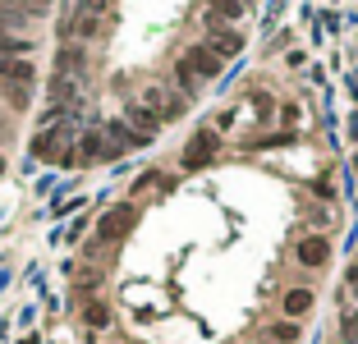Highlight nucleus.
Returning a JSON list of instances; mask_svg holds the SVG:
<instances>
[{"instance_id":"nucleus-1","label":"nucleus","mask_w":358,"mask_h":344,"mask_svg":"<svg viewBox=\"0 0 358 344\" xmlns=\"http://www.w3.org/2000/svg\"><path fill=\"white\" fill-rule=\"evenodd\" d=\"M133 221H138V211L129 207V202H125V207H110L106 216L97 221V234H101L106 243H115V239H125L129 230H133Z\"/></svg>"},{"instance_id":"nucleus-2","label":"nucleus","mask_w":358,"mask_h":344,"mask_svg":"<svg viewBox=\"0 0 358 344\" xmlns=\"http://www.w3.org/2000/svg\"><path fill=\"white\" fill-rule=\"evenodd\" d=\"M142 106H147V110H152L161 124H166V120H179V115H184V101H179L170 88H147V92H142Z\"/></svg>"},{"instance_id":"nucleus-3","label":"nucleus","mask_w":358,"mask_h":344,"mask_svg":"<svg viewBox=\"0 0 358 344\" xmlns=\"http://www.w3.org/2000/svg\"><path fill=\"white\" fill-rule=\"evenodd\" d=\"M0 83H10V88H32V83H37V69H32V60H23V56H0Z\"/></svg>"},{"instance_id":"nucleus-4","label":"nucleus","mask_w":358,"mask_h":344,"mask_svg":"<svg viewBox=\"0 0 358 344\" xmlns=\"http://www.w3.org/2000/svg\"><path fill=\"white\" fill-rule=\"evenodd\" d=\"M212 156H216V134H212V129H203V134L188 138V147H184V170H203Z\"/></svg>"},{"instance_id":"nucleus-5","label":"nucleus","mask_w":358,"mask_h":344,"mask_svg":"<svg viewBox=\"0 0 358 344\" xmlns=\"http://www.w3.org/2000/svg\"><path fill=\"white\" fill-rule=\"evenodd\" d=\"M207 46L216 51L220 60H230V56H239V51H244V37H239L234 28H225V23L212 14V42H207Z\"/></svg>"},{"instance_id":"nucleus-6","label":"nucleus","mask_w":358,"mask_h":344,"mask_svg":"<svg viewBox=\"0 0 358 344\" xmlns=\"http://www.w3.org/2000/svg\"><path fill=\"white\" fill-rule=\"evenodd\" d=\"M101 143H106V156H125L129 147H138V138H133V129H129L125 120H106Z\"/></svg>"},{"instance_id":"nucleus-7","label":"nucleus","mask_w":358,"mask_h":344,"mask_svg":"<svg viewBox=\"0 0 358 344\" xmlns=\"http://www.w3.org/2000/svg\"><path fill=\"white\" fill-rule=\"evenodd\" d=\"M184 64H188L193 78H216L220 74V56L212 51V46H193V51L184 56Z\"/></svg>"},{"instance_id":"nucleus-8","label":"nucleus","mask_w":358,"mask_h":344,"mask_svg":"<svg viewBox=\"0 0 358 344\" xmlns=\"http://www.w3.org/2000/svg\"><path fill=\"white\" fill-rule=\"evenodd\" d=\"M125 124L133 129V138H138V143H152V138H156V129H161V120H156L147 106H129Z\"/></svg>"},{"instance_id":"nucleus-9","label":"nucleus","mask_w":358,"mask_h":344,"mask_svg":"<svg viewBox=\"0 0 358 344\" xmlns=\"http://www.w3.org/2000/svg\"><path fill=\"white\" fill-rule=\"evenodd\" d=\"M327 257H331V243L322 239V234H308V239L298 243V262H303V267H322Z\"/></svg>"},{"instance_id":"nucleus-10","label":"nucleus","mask_w":358,"mask_h":344,"mask_svg":"<svg viewBox=\"0 0 358 344\" xmlns=\"http://www.w3.org/2000/svg\"><path fill=\"white\" fill-rule=\"evenodd\" d=\"M28 23H32V14L23 5H5V10H0V32H23Z\"/></svg>"},{"instance_id":"nucleus-11","label":"nucleus","mask_w":358,"mask_h":344,"mask_svg":"<svg viewBox=\"0 0 358 344\" xmlns=\"http://www.w3.org/2000/svg\"><path fill=\"white\" fill-rule=\"evenodd\" d=\"M51 101L60 106V110H64V106H74V101H78V83H74L69 74H60L55 83H51Z\"/></svg>"},{"instance_id":"nucleus-12","label":"nucleus","mask_w":358,"mask_h":344,"mask_svg":"<svg viewBox=\"0 0 358 344\" xmlns=\"http://www.w3.org/2000/svg\"><path fill=\"white\" fill-rule=\"evenodd\" d=\"M294 340H298L294 321H276V326H266V330H262V344H294Z\"/></svg>"},{"instance_id":"nucleus-13","label":"nucleus","mask_w":358,"mask_h":344,"mask_svg":"<svg viewBox=\"0 0 358 344\" xmlns=\"http://www.w3.org/2000/svg\"><path fill=\"white\" fill-rule=\"evenodd\" d=\"M55 64H60V74H83V51H78V46H64L60 56H55Z\"/></svg>"},{"instance_id":"nucleus-14","label":"nucleus","mask_w":358,"mask_h":344,"mask_svg":"<svg viewBox=\"0 0 358 344\" xmlns=\"http://www.w3.org/2000/svg\"><path fill=\"white\" fill-rule=\"evenodd\" d=\"M312 308V294L308 289H290V294H285V317H303Z\"/></svg>"},{"instance_id":"nucleus-15","label":"nucleus","mask_w":358,"mask_h":344,"mask_svg":"<svg viewBox=\"0 0 358 344\" xmlns=\"http://www.w3.org/2000/svg\"><path fill=\"white\" fill-rule=\"evenodd\" d=\"M32 37H14V32H0V56H28Z\"/></svg>"},{"instance_id":"nucleus-16","label":"nucleus","mask_w":358,"mask_h":344,"mask_svg":"<svg viewBox=\"0 0 358 344\" xmlns=\"http://www.w3.org/2000/svg\"><path fill=\"white\" fill-rule=\"evenodd\" d=\"M78 156H83V161L106 156V143H101V134H83V143H78Z\"/></svg>"},{"instance_id":"nucleus-17","label":"nucleus","mask_w":358,"mask_h":344,"mask_svg":"<svg viewBox=\"0 0 358 344\" xmlns=\"http://www.w3.org/2000/svg\"><path fill=\"white\" fill-rule=\"evenodd\" d=\"M212 14H216L220 23H230V19L244 14V0H212Z\"/></svg>"},{"instance_id":"nucleus-18","label":"nucleus","mask_w":358,"mask_h":344,"mask_svg":"<svg viewBox=\"0 0 358 344\" xmlns=\"http://www.w3.org/2000/svg\"><path fill=\"white\" fill-rule=\"evenodd\" d=\"M110 321V308L106 303H92V308H88V326H106Z\"/></svg>"},{"instance_id":"nucleus-19","label":"nucleus","mask_w":358,"mask_h":344,"mask_svg":"<svg viewBox=\"0 0 358 344\" xmlns=\"http://www.w3.org/2000/svg\"><path fill=\"white\" fill-rule=\"evenodd\" d=\"M18 5H23V10H28V14H37V10H51V5H55V0H18Z\"/></svg>"},{"instance_id":"nucleus-20","label":"nucleus","mask_w":358,"mask_h":344,"mask_svg":"<svg viewBox=\"0 0 358 344\" xmlns=\"http://www.w3.org/2000/svg\"><path fill=\"white\" fill-rule=\"evenodd\" d=\"M349 88H354V97H358V74H354V78H349Z\"/></svg>"},{"instance_id":"nucleus-21","label":"nucleus","mask_w":358,"mask_h":344,"mask_svg":"<svg viewBox=\"0 0 358 344\" xmlns=\"http://www.w3.org/2000/svg\"><path fill=\"white\" fill-rule=\"evenodd\" d=\"M18 344H37V335H32V340H18Z\"/></svg>"},{"instance_id":"nucleus-22","label":"nucleus","mask_w":358,"mask_h":344,"mask_svg":"<svg viewBox=\"0 0 358 344\" xmlns=\"http://www.w3.org/2000/svg\"><path fill=\"white\" fill-rule=\"evenodd\" d=\"M0 170H5V161H0Z\"/></svg>"},{"instance_id":"nucleus-23","label":"nucleus","mask_w":358,"mask_h":344,"mask_svg":"<svg viewBox=\"0 0 358 344\" xmlns=\"http://www.w3.org/2000/svg\"><path fill=\"white\" fill-rule=\"evenodd\" d=\"M244 5H253V0H244Z\"/></svg>"}]
</instances>
